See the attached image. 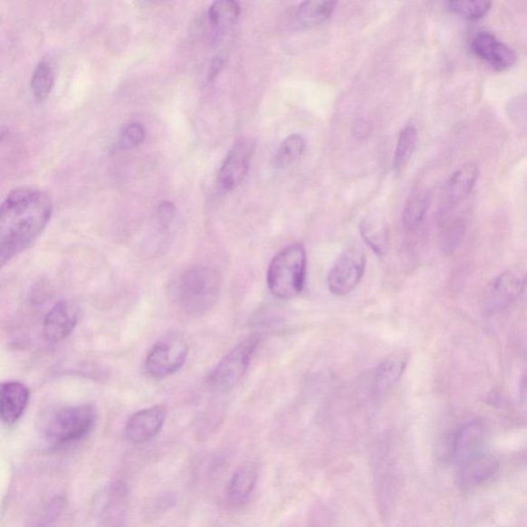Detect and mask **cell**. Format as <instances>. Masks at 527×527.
<instances>
[{"label":"cell","instance_id":"ba28073f","mask_svg":"<svg viewBox=\"0 0 527 527\" xmlns=\"http://www.w3.org/2000/svg\"><path fill=\"white\" fill-rule=\"evenodd\" d=\"M486 455L487 432L484 424L471 421L459 428L451 443V456L457 466Z\"/></svg>","mask_w":527,"mask_h":527},{"label":"cell","instance_id":"d6986e66","mask_svg":"<svg viewBox=\"0 0 527 527\" xmlns=\"http://www.w3.org/2000/svg\"><path fill=\"white\" fill-rule=\"evenodd\" d=\"M336 2H305L298 6L293 25L298 29H311L325 24L332 16Z\"/></svg>","mask_w":527,"mask_h":527},{"label":"cell","instance_id":"83f0119b","mask_svg":"<svg viewBox=\"0 0 527 527\" xmlns=\"http://www.w3.org/2000/svg\"><path fill=\"white\" fill-rule=\"evenodd\" d=\"M177 208L170 201H164L157 208V221L162 228L168 229L175 220Z\"/></svg>","mask_w":527,"mask_h":527},{"label":"cell","instance_id":"9a60e30c","mask_svg":"<svg viewBox=\"0 0 527 527\" xmlns=\"http://www.w3.org/2000/svg\"><path fill=\"white\" fill-rule=\"evenodd\" d=\"M408 355L404 351L391 353L378 366L375 373L374 393L384 396L401 379L408 364Z\"/></svg>","mask_w":527,"mask_h":527},{"label":"cell","instance_id":"1f68e13d","mask_svg":"<svg viewBox=\"0 0 527 527\" xmlns=\"http://www.w3.org/2000/svg\"><path fill=\"white\" fill-rule=\"evenodd\" d=\"M7 134H9V129L4 125H0V144L5 139Z\"/></svg>","mask_w":527,"mask_h":527},{"label":"cell","instance_id":"5b68a950","mask_svg":"<svg viewBox=\"0 0 527 527\" xmlns=\"http://www.w3.org/2000/svg\"><path fill=\"white\" fill-rule=\"evenodd\" d=\"M259 343V337L254 335L232 350L209 373L206 379L209 389L216 394H227L235 388L243 379Z\"/></svg>","mask_w":527,"mask_h":527},{"label":"cell","instance_id":"603a6c76","mask_svg":"<svg viewBox=\"0 0 527 527\" xmlns=\"http://www.w3.org/2000/svg\"><path fill=\"white\" fill-rule=\"evenodd\" d=\"M54 84V67H53L48 60H43V62L36 65L32 81H30V87H32L34 100L40 103L46 101Z\"/></svg>","mask_w":527,"mask_h":527},{"label":"cell","instance_id":"f546056e","mask_svg":"<svg viewBox=\"0 0 527 527\" xmlns=\"http://www.w3.org/2000/svg\"><path fill=\"white\" fill-rule=\"evenodd\" d=\"M371 132V125L366 122L365 120H359L353 129L356 139H365Z\"/></svg>","mask_w":527,"mask_h":527},{"label":"cell","instance_id":"52a82bcc","mask_svg":"<svg viewBox=\"0 0 527 527\" xmlns=\"http://www.w3.org/2000/svg\"><path fill=\"white\" fill-rule=\"evenodd\" d=\"M366 254L360 247L353 246L339 257L328 276V285L335 296L349 295L363 278Z\"/></svg>","mask_w":527,"mask_h":527},{"label":"cell","instance_id":"7402d4cb","mask_svg":"<svg viewBox=\"0 0 527 527\" xmlns=\"http://www.w3.org/2000/svg\"><path fill=\"white\" fill-rule=\"evenodd\" d=\"M306 149L305 139L301 134H292L284 139L276 149L273 164L275 168H285L295 164L303 156Z\"/></svg>","mask_w":527,"mask_h":527},{"label":"cell","instance_id":"2e32d148","mask_svg":"<svg viewBox=\"0 0 527 527\" xmlns=\"http://www.w3.org/2000/svg\"><path fill=\"white\" fill-rule=\"evenodd\" d=\"M499 469V464L489 455L457 466V480L459 485L471 489L484 484L492 479Z\"/></svg>","mask_w":527,"mask_h":527},{"label":"cell","instance_id":"f1b7e54d","mask_svg":"<svg viewBox=\"0 0 527 527\" xmlns=\"http://www.w3.org/2000/svg\"><path fill=\"white\" fill-rule=\"evenodd\" d=\"M524 108H526L525 97H519L518 100L512 101L511 107L508 108L510 110V117L512 120H515L516 124L522 125L523 127H525V124H523L519 115H522L523 119H526V111L521 112V110Z\"/></svg>","mask_w":527,"mask_h":527},{"label":"cell","instance_id":"ac0fdd59","mask_svg":"<svg viewBox=\"0 0 527 527\" xmlns=\"http://www.w3.org/2000/svg\"><path fill=\"white\" fill-rule=\"evenodd\" d=\"M525 288V276L518 271L509 270L501 274L492 289L494 307L504 308L521 298Z\"/></svg>","mask_w":527,"mask_h":527},{"label":"cell","instance_id":"cb8c5ba5","mask_svg":"<svg viewBox=\"0 0 527 527\" xmlns=\"http://www.w3.org/2000/svg\"><path fill=\"white\" fill-rule=\"evenodd\" d=\"M418 133L414 126L404 128L398 135L393 167L396 172H402L411 160L417 146Z\"/></svg>","mask_w":527,"mask_h":527},{"label":"cell","instance_id":"8fae6325","mask_svg":"<svg viewBox=\"0 0 527 527\" xmlns=\"http://www.w3.org/2000/svg\"><path fill=\"white\" fill-rule=\"evenodd\" d=\"M167 414V408L163 405H156L134 413L125 426L126 439L133 444L152 440L162 430Z\"/></svg>","mask_w":527,"mask_h":527},{"label":"cell","instance_id":"5bb4252c","mask_svg":"<svg viewBox=\"0 0 527 527\" xmlns=\"http://www.w3.org/2000/svg\"><path fill=\"white\" fill-rule=\"evenodd\" d=\"M259 479V468L254 464H244L233 474L227 489H225V501L229 506L238 508L250 500L252 493L257 486Z\"/></svg>","mask_w":527,"mask_h":527},{"label":"cell","instance_id":"d4e9b609","mask_svg":"<svg viewBox=\"0 0 527 527\" xmlns=\"http://www.w3.org/2000/svg\"><path fill=\"white\" fill-rule=\"evenodd\" d=\"M428 209V197L426 193H416L406 203L403 210V227L407 232L417 230L424 222Z\"/></svg>","mask_w":527,"mask_h":527},{"label":"cell","instance_id":"4fadbf2b","mask_svg":"<svg viewBox=\"0 0 527 527\" xmlns=\"http://www.w3.org/2000/svg\"><path fill=\"white\" fill-rule=\"evenodd\" d=\"M30 398V390L17 380L0 382V419L13 426L24 416Z\"/></svg>","mask_w":527,"mask_h":527},{"label":"cell","instance_id":"7c38bea8","mask_svg":"<svg viewBox=\"0 0 527 527\" xmlns=\"http://www.w3.org/2000/svg\"><path fill=\"white\" fill-rule=\"evenodd\" d=\"M78 321V307L71 301H60L44 318L43 335L48 341L62 342L73 332Z\"/></svg>","mask_w":527,"mask_h":527},{"label":"cell","instance_id":"484cf974","mask_svg":"<svg viewBox=\"0 0 527 527\" xmlns=\"http://www.w3.org/2000/svg\"><path fill=\"white\" fill-rule=\"evenodd\" d=\"M492 5L487 2H449L448 9L465 19L480 20L491 11Z\"/></svg>","mask_w":527,"mask_h":527},{"label":"cell","instance_id":"3957f363","mask_svg":"<svg viewBox=\"0 0 527 527\" xmlns=\"http://www.w3.org/2000/svg\"><path fill=\"white\" fill-rule=\"evenodd\" d=\"M306 263L302 244H293L283 248L268 268L267 284L271 293L280 300L298 297L304 289Z\"/></svg>","mask_w":527,"mask_h":527},{"label":"cell","instance_id":"4dcf8cb0","mask_svg":"<svg viewBox=\"0 0 527 527\" xmlns=\"http://www.w3.org/2000/svg\"><path fill=\"white\" fill-rule=\"evenodd\" d=\"M223 66V60L218 58V59H215L212 64V67H210V78H214L216 77V75L217 74L218 72H220V70L222 69Z\"/></svg>","mask_w":527,"mask_h":527},{"label":"cell","instance_id":"ffe728a7","mask_svg":"<svg viewBox=\"0 0 527 527\" xmlns=\"http://www.w3.org/2000/svg\"><path fill=\"white\" fill-rule=\"evenodd\" d=\"M240 5L233 0H222L209 6L208 19L213 25L216 34L227 32L237 24L240 16Z\"/></svg>","mask_w":527,"mask_h":527},{"label":"cell","instance_id":"277c9868","mask_svg":"<svg viewBox=\"0 0 527 527\" xmlns=\"http://www.w3.org/2000/svg\"><path fill=\"white\" fill-rule=\"evenodd\" d=\"M96 411L89 404L67 406L44 412L41 430L44 438L54 446L78 441L91 432Z\"/></svg>","mask_w":527,"mask_h":527},{"label":"cell","instance_id":"6da1fadb","mask_svg":"<svg viewBox=\"0 0 527 527\" xmlns=\"http://www.w3.org/2000/svg\"><path fill=\"white\" fill-rule=\"evenodd\" d=\"M53 216L50 196L34 187H19L0 205V258L9 264L32 247Z\"/></svg>","mask_w":527,"mask_h":527},{"label":"cell","instance_id":"7a4b0ae2","mask_svg":"<svg viewBox=\"0 0 527 527\" xmlns=\"http://www.w3.org/2000/svg\"><path fill=\"white\" fill-rule=\"evenodd\" d=\"M221 282L216 270L194 267L185 271L173 285V296L186 312L200 315L212 310L220 293Z\"/></svg>","mask_w":527,"mask_h":527},{"label":"cell","instance_id":"e0dca14e","mask_svg":"<svg viewBox=\"0 0 527 527\" xmlns=\"http://www.w3.org/2000/svg\"><path fill=\"white\" fill-rule=\"evenodd\" d=\"M478 177L479 168L473 163L464 165L451 176L446 187L447 201L451 207H455L469 198Z\"/></svg>","mask_w":527,"mask_h":527},{"label":"cell","instance_id":"4316f807","mask_svg":"<svg viewBox=\"0 0 527 527\" xmlns=\"http://www.w3.org/2000/svg\"><path fill=\"white\" fill-rule=\"evenodd\" d=\"M146 139L145 128L138 123H131L124 127L120 131L118 148L119 149H132L139 147Z\"/></svg>","mask_w":527,"mask_h":527},{"label":"cell","instance_id":"44dd1931","mask_svg":"<svg viewBox=\"0 0 527 527\" xmlns=\"http://www.w3.org/2000/svg\"><path fill=\"white\" fill-rule=\"evenodd\" d=\"M359 231L365 243L372 248L375 254L381 255L386 253L388 231L386 223L380 217L374 216L366 217L360 223Z\"/></svg>","mask_w":527,"mask_h":527},{"label":"cell","instance_id":"9c48e42d","mask_svg":"<svg viewBox=\"0 0 527 527\" xmlns=\"http://www.w3.org/2000/svg\"><path fill=\"white\" fill-rule=\"evenodd\" d=\"M254 142L252 139H241L230 149L218 172V185L224 191H232L244 182L250 170Z\"/></svg>","mask_w":527,"mask_h":527},{"label":"cell","instance_id":"30bf717a","mask_svg":"<svg viewBox=\"0 0 527 527\" xmlns=\"http://www.w3.org/2000/svg\"><path fill=\"white\" fill-rule=\"evenodd\" d=\"M471 51L496 72H504L517 62L516 53L492 33L480 32L473 37Z\"/></svg>","mask_w":527,"mask_h":527},{"label":"cell","instance_id":"8992f818","mask_svg":"<svg viewBox=\"0 0 527 527\" xmlns=\"http://www.w3.org/2000/svg\"><path fill=\"white\" fill-rule=\"evenodd\" d=\"M187 351V345L182 338L165 337L149 352L145 363L146 372L157 380L167 378L185 365Z\"/></svg>","mask_w":527,"mask_h":527}]
</instances>
